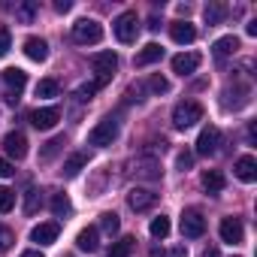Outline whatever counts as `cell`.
I'll list each match as a JSON object with an SVG mask.
<instances>
[{
	"label": "cell",
	"instance_id": "obj_1",
	"mask_svg": "<svg viewBox=\"0 0 257 257\" xmlns=\"http://www.w3.org/2000/svg\"><path fill=\"white\" fill-rule=\"evenodd\" d=\"M197 121H203V103L197 100H185L173 109V124L179 127V131H188V127H194Z\"/></svg>",
	"mask_w": 257,
	"mask_h": 257
},
{
	"label": "cell",
	"instance_id": "obj_2",
	"mask_svg": "<svg viewBox=\"0 0 257 257\" xmlns=\"http://www.w3.org/2000/svg\"><path fill=\"white\" fill-rule=\"evenodd\" d=\"M118 140V121L115 118H103L97 127H91V134H88V143L97 146V149H106Z\"/></svg>",
	"mask_w": 257,
	"mask_h": 257
},
{
	"label": "cell",
	"instance_id": "obj_3",
	"mask_svg": "<svg viewBox=\"0 0 257 257\" xmlns=\"http://www.w3.org/2000/svg\"><path fill=\"white\" fill-rule=\"evenodd\" d=\"M73 40L82 43V46H94V43L103 40V25L94 22V19H79L73 25Z\"/></svg>",
	"mask_w": 257,
	"mask_h": 257
},
{
	"label": "cell",
	"instance_id": "obj_4",
	"mask_svg": "<svg viewBox=\"0 0 257 257\" xmlns=\"http://www.w3.org/2000/svg\"><path fill=\"white\" fill-rule=\"evenodd\" d=\"M4 82H7V103L10 106H16L19 100H22V91H25V85H28V73L25 70H19V67H10V70H4Z\"/></svg>",
	"mask_w": 257,
	"mask_h": 257
},
{
	"label": "cell",
	"instance_id": "obj_5",
	"mask_svg": "<svg viewBox=\"0 0 257 257\" xmlns=\"http://www.w3.org/2000/svg\"><path fill=\"white\" fill-rule=\"evenodd\" d=\"M112 31H115V37H118L121 43H134L137 34H140V19H137V13H121V16L115 19Z\"/></svg>",
	"mask_w": 257,
	"mask_h": 257
},
{
	"label": "cell",
	"instance_id": "obj_6",
	"mask_svg": "<svg viewBox=\"0 0 257 257\" xmlns=\"http://www.w3.org/2000/svg\"><path fill=\"white\" fill-rule=\"evenodd\" d=\"M218 146H221V131H218L215 124L203 127V131H200V137H197V155H203V158H212V155L218 152Z\"/></svg>",
	"mask_w": 257,
	"mask_h": 257
},
{
	"label": "cell",
	"instance_id": "obj_7",
	"mask_svg": "<svg viewBox=\"0 0 257 257\" xmlns=\"http://www.w3.org/2000/svg\"><path fill=\"white\" fill-rule=\"evenodd\" d=\"M0 146H4V152H7V161H10V158H13V161H22V158L28 155V137H25L22 131H10Z\"/></svg>",
	"mask_w": 257,
	"mask_h": 257
},
{
	"label": "cell",
	"instance_id": "obj_8",
	"mask_svg": "<svg viewBox=\"0 0 257 257\" xmlns=\"http://www.w3.org/2000/svg\"><path fill=\"white\" fill-rule=\"evenodd\" d=\"M203 233H206V218H203L197 209H185V212H182V236L200 239Z\"/></svg>",
	"mask_w": 257,
	"mask_h": 257
},
{
	"label": "cell",
	"instance_id": "obj_9",
	"mask_svg": "<svg viewBox=\"0 0 257 257\" xmlns=\"http://www.w3.org/2000/svg\"><path fill=\"white\" fill-rule=\"evenodd\" d=\"M58 121H61V109L58 106H43V109L31 112V124L37 127V131H52Z\"/></svg>",
	"mask_w": 257,
	"mask_h": 257
},
{
	"label": "cell",
	"instance_id": "obj_10",
	"mask_svg": "<svg viewBox=\"0 0 257 257\" xmlns=\"http://www.w3.org/2000/svg\"><path fill=\"white\" fill-rule=\"evenodd\" d=\"M91 67L100 73V79H112V73L118 67V55L115 52H94L91 55Z\"/></svg>",
	"mask_w": 257,
	"mask_h": 257
},
{
	"label": "cell",
	"instance_id": "obj_11",
	"mask_svg": "<svg viewBox=\"0 0 257 257\" xmlns=\"http://www.w3.org/2000/svg\"><path fill=\"white\" fill-rule=\"evenodd\" d=\"M218 233H221V239H224V242H230V245H239V242L245 239V227H242V221H239V218H221Z\"/></svg>",
	"mask_w": 257,
	"mask_h": 257
},
{
	"label": "cell",
	"instance_id": "obj_12",
	"mask_svg": "<svg viewBox=\"0 0 257 257\" xmlns=\"http://www.w3.org/2000/svg\"><path fill=\"white\" fill-rule=\"evenodd\" d=\"M58 233H61V224H58V221H43V224H37V227L31 230V239H34L37 245H55Z\"/></svg>",
	"mask_w": 257,
	"mask_h": 257
},
{
	"label": "cell",
	"instance_id": "obj_13",
	"mask_svg": "<svg viewBox=\"0 0 257 257\" xmlns=\"http://www.w3.org/2000/svg\"><path fill=\"white\" fill-rule=\"evenodd\" d=\"M127 203H131L134 212H149L155 203H158V194L146 191V188H134L131 194H127Z\"/></svg>",
	"mask_w": 257,
	"mask_h": 257
},
{
	"label": "cell",
	"instance_id": "obj_14",
	"mask_svg": "<svg viewBox=\"0 0 257 257\" xmlns=\"http://www.w3.org/2000/svg\"><path fill=\"white\" fill-rule=\"evenodd\" d=\"M200 55L197 52H185V55H176L173 58V73H179V76H191V73H197V67H200Z\"/></svg>",
	"mask_w": 257,
	"mask_h": 257
},
{
	"label": "cell",
	"instance_id": "obj_15",
	"mask_svg": "<svg viewBox=\"0 0 257 257\" xmlns=\"http://www.w3.org/2000/svg\"><path fill=\"white\" fill-rule=\"evenodd\" d=\"M170 37H173V43L188 46V43L197 40V28H194L191 22H173V25H170Z\"/></svg>",
	"mask_w": 257,
	"mask_h": 257
},
{
	"label": "cell",
	"instance_id": "obj_16",
	"mask_svg": "<svg viewBox=\"0 0 257 257\" xmlns=\"http://www.w3.org/2000/svg\"><path fill=\"white\" fill-rule=\"evenodd\" d=\"M25 55H28L31 61H37V64H43V61L49 58V43H46L43 37H28V40H25Z\"/></svg>",
	"mask_w": 257,
	"mask_h": 257
},
{
	"label": "cell",
	"instance_id": "obj_17",
	"mask_svg": "<svg viewBox=\"0 0 257 257\" xmlns=\"http://www.w3.org/2000/svg\"><path fill=\"white\" fill-rule=\"evenodd\" d=\"M85 167H88V155H85V152H76V155H70V158L64 161V170H61V173H64V179H76Z\"/></svg>",
	"mask_w": 257,
	"mask_h": 257
},
{
	"label": "cell",
	"instance_id": "obj_18",
	"mask_svg": "<svg viewBox=\"0 0 257 257\" xmlns=\"http://www.w3.org/2000/svg\"><path fill=\"white\" fill-rule=\"evenodd\" d=\"M233 170H236V176H239L242 182H254V179H257V161H254L251 155H242Z\"/></svg>",
	"mask_w": 257,
	"mask_h": 257
},
{
	"label": "cell",
	"instance_id": "obj_19",
	"mask_svg": "<svg viewBox=\"0 0 257 257\" xmlns=\"http://www.w3.org/2000/svg\"><path fill=\"white\" fill-rule=\"evenodd\" d=\"M161 58H164V49H161L158 43H149L146 49L137 52V61H134V64H137V67H149V64H155V61H161Z\"/></svg>",
	"mask_w": 257,
	"mask_h": 257
},
{
	"label": "cell",
	"instance_id": "obj_20",
	"mask_svg": "<svg viewBox=\"0 0 257 257\" xmlns=\"http://www.w3.org/2000/svg\"><path fill=\"white\" fill-rule=\"evenodd\" d=\"M224 185H227V179H224L221 170H206V173H203V188H206L209 194H221Z\"/></svg>",
	"mask_w": 257,
	"mask_h": 257
},
{
	"label": "cell",
	"instance_id": "obj_21",
	"mask_svg": "<svg viewBox=\"0 0 257 257\" xmlns=\"http://www.w3.org/2000/svg\"><path fill=\"white\" fill-rule=\"evenodd\" d=\"M236 49H239V40H236V37H221V40H218V43L212 46V52H215V58H218V61L230 58V55H233Z\"/></svg>",
	"mask_w": 257,
	"mask_h": 257
},
{
	"label": "cell",
	"instance_id": "obj_22",
	"mask_svg": "<svg viewBox=\"0 0 257 257\" xmlns=\"http://www.w3.org/2000/svg\"><path fill=\"white\" fill-rule=\"evenodd\" d=\"M203 16H206V25H221V22L227 19V7L218 4V0H212V4H206Z\"/></svg>",
	"mask_w": 257,
	"mask_h": 257
},
{
	"label": "cell",
	"instance_id": "obj_23",
	"mask_svg": "<svg viewBox=\"0 0 257 257\" xmlns=\"http://www.w3.org/2000/svg\"><path fill=\"white\" fill-rule=\"evenodd\" d=\"M106 82H109V79H100V76H97L94 82H82V85L76 88V100H82V103H85V100H91V97H94Z\"/></svg>",
	"mask_w": 257,
	"mask_h": 257
},
{
	"label": "cell",
	"instance_id": "obj_24",
	"mask_svg": "<svg viewBox=\"0 0 257 257\" xmlns=\"http://www.w3.org/2000/svg\"><path fill=\"white\" fill-rule=\"evenodd\" d=\"M52 212H55V218H67V215H73V203H70V197L67 194H52Z\"/></svg>",
	"mask_w": 257,
	"mask_h": 257
},
{
	"label": "cell",
	"instance_id": "obj_25",
	"mask_svg": "<svg viewBox=\"0 0 257 257\" xmlns=\"http://www.w3.org/2000/svg\"><path fill=\"white\" fill-rule=\"evenodd\" d=\"M134 248H137V239H134V236H124V239L112 242L109 257H131V251H134Z\"/></svg>",
	"mask_w": 257,
	"mask_h": 257
},
{
	"label": "cell",
	"instance_id": "obj_26",
	"mask_svg": "<svg viewBox=\"0 0 257 257\" xmlns=\"http://www.w3.org/2000/svg\"><path fill=\"white\" fill-rule=\"evenodd\" d=\"M137 176H143V179H161V164L155 158H143L137 164Z\"/></svg>",
	"mask_w": 257,
	"mask_h": 257
},
{
	"label": "cell",
	"instance_id": "obj_27",
	"mask_svg": "<svg viewBox=\"0 0 257 257\" xmlns=\"http://www.w3.org/2000/svg\"><path fill=\"white\" fill-rule=\"evenodd\" d=\"M76 245L82 251H97V227H85L79 236H76Z\"/></svg>",
	"mask_w": 257,
	"mask_h": 257
},
{
	"label": "cell",
	"instance_id": "obj_28",
	"mask_svg": "<svg viewBox=\"0 0 257 257\" xmlns=\"http://www.w3.org/2000/svg\"><path fill=\"white\" fill-rule=\"evenodd\" d=\"M61 149H64V137H55V140H49V143L43 146V152H40V161H46V164H49V161H52V158H55Z\"/></svg>",
	"mask_w": 257,
	"mask_h": 257
},
{
	"label": "cell",
	"instance_id": "obj_29",
	"mask_svg": "<svg viewBox=\"0 0 257 257\" xmlns=\"http://www.w3.org/2000/svg\"><path fill=\"white\" fill-rule=\"evenodd\" d=\"M149 233H152L155 239H167V236H170V218H167V215L155 218V221H152V227H149Z\"/></svg>",
	"mask_w": 257,
	"mask_h": 257
},
{
	"label": "cell",
	"instance_id": "obj_30",
	"mask_svg": "<svg viewBox=\"0 0 257 257\" xmlns=\"http://www.w3.org/2000/svg\"><path fill=\"white\" fill-rule=\"evenodd\" d=\"M10 209H16V191L0 185V215H7Z\"/></svg>",
	"mask_w": 257,
	"mask_h": 257
},
{
	"label": "cell",
	"instance_id": "obj_31",
	"mask_svg": "<svg viewBox=\"0 0 257 257\" xmlns=\"http://www.w3.org/2000/svg\"><path fill=\"white\" fill-rule=\"evenodd\" d=\"M34 16H37V4H34V0H28V4H22V7L16 10V19H19V22H25V25H31V22H34Z\"/></svg>",
	"mask_w": 257,
	"mask_h": 257
},
{
	"label": "cell",
	"instance_id": "obj_32",
	"mask_svg": "<svg viewBox=\"0 0 257 257\" xmlns=\"http://www.w3.org/2000/svg\"><path fill=\"white\" fill-rule=\"evenodd\" d=\"M100 227H103V230L112 236V233H118L121 221H118V215H115V212H103V215H100Z\"/></svg>",
	"mask_w": 257,
	"mask_h": 257
},
{
	"label": "cell",
	"instance_id": "obj_33",
	"mask_svg": "<svg viewBox=\"0 0 257 257\" xmlns=\"http://www.w3.org/2000/svg\"><path fill=\"white\" fill-rule=\"evenodd\" d=\"M13 245H16V233H13L7 224H0V254H7Z\"/></svg>",
	"mask_w": 257,
	"mask_h": 257
},
{
	"label": "cell",
	"instance_id": "obj_34",
	"mask_svg": "<svg viewBox=\"0 0 257 257\" xmlns=\"http://www.w3.org/2000/svg\"><path fill=\"white\" fill-rule=\"evenodd\" d=\"M37 97H58V82H55V79H40Z\"/></svg>",
	"mask_w": 257,
	"mask_h": 257
},
{
	"label": "cell",
	"instance_id": "obj_35",
	"mask_svg": "<svg viewBox=\"0 0 257 257\" xmlns=\"http://www.w3.org/2000/svg\"><path fill=\"white\" fill-rule=\"evenodd\" d=\"M149 91H152V94H167V91H170V82H167L161 73H155V76L149 79Z\"/></svg>",
	"mask_w": 257,
	"mask_h": 257
},
{
	"label": "cell",
	"instance_id": "obj_36",
	"mask_svg": "<svg viewBox=\"0 0 257 257\" xmlns=\"http://www.w3.org/2000/svg\"><path fill=\"white\" fill-rule=\"evenodd\" d=\"M37 206H40V191H37V188H31V191L25 194V212H28V215H34V212H37Z\"/></svg>",
	"mask_w": 257,
	"mask_h": 257
},
{
	"label": "cell",
	"instance_id": "obj_37",
	"mask_svg": "<svg viewBox=\"0 0 257 257\" xmlns=\"http://www.w3.org/2000/svg\"><path fill=\"white\" fill-rule=\"evenodd\" d=\"M176 167H179L182 173H188V170L194 167V155H191V152H179V158H176Z\"/></svg>",
	"mask_w": 257,
	"mask_h": 257
},
{
	"label": "cell",
	"instance_id": "obj_38",
	"mask_svg": "<svg viewBox=\"0 0 257 257\" xmlns=\"http://www.w3.org/2000/svg\"><path fill=\"white\" fill-rule=\"evenodd\" d=\"M10 46H13V34H10L7 28H0V58L10 52Z\"/></svg>",
	"mask_w": 257,
	"mask_h": 257
},
{
	"label": "cell",
	"instance_id": "obj_39",
	"mask_svg": "<svg viewBox=\"0 0 257 257\" xmlns=\"http://www.w3.org/2000/svg\"><path fill=\"white\" fill-rule=\"evenodd\" d=\"M16 173V167H13V161H7V158H0V179H10Z\"/></svg>",
	"mask_w": 257,
	"mask_h": 257
},
{
	"label": "cell",
	"instance_id": "obj_40",
	"mask_svg": "<svg viewBox=\"0 0 257 257\" xmlns=\"http://www.w3.org/2000/svg\"><path fill=\"white\" fill-rule=\"evenodd\" d=\"M164 257H188V251H185V245H176V248H170Z\"/></svg>",
	"mask_w": 257,
	"mask_h": 257
},
{
	"label": "cell",
	"instance_id": "obj_41",
	"mask_svg": "<svg viewBox=\"0 0 257 257\" xmlns=\"http://www.w3.org/2000/svg\"><path fill=\"white\" fill-rule=\"evenodd\" d=\"M55 10H58V13H70L73 4H70V0H55Z\"/></svg>",
	"mask_w": 257,
	"mask_h": 257
},
{
	"label": "cell",
	"instance_id": "obj_42",
	"mask_svg": "<svg viewBox=\"0 0 257 257\" xmlns=\"http://www.w3.org/2000/svg\"><path fill=\"white\" fill-rule=\"evenodd\" d=\"M245 31H248V37H257V22H248V28H245Z\"/></svg>",
	"mask_w": 257,
	"mask_h": 257
},
{
	"label": "cell",
	"instance_id": "obj_43",
	"mask_svg": "<svg viewBox=\"0 0 257 257\" xmlns=\"http://www.w3.org/2000/svg\"><path fill=\"white\" fill-rule=\"evenodd\" d=\"M200 257H221V254H218V248H206V251H203Z\"/></svg>",
	"mask_w": 257,
	"mask_h": 257
},
{
	"label": "cell",
	"instance_id": "obj_44",
	"mask_svg": "<svg viewBox=\"0 0 257 257\" xmlns=\"http://www.w3.org/2000/svg\"><path fill=\"white\" fill-rule=\"evenodd\" d=\"M22 257H46V254H43V251H25Z\"/></svg>",
	"mask_w": 257,
	"mask_h": 257
}]
</instances>
